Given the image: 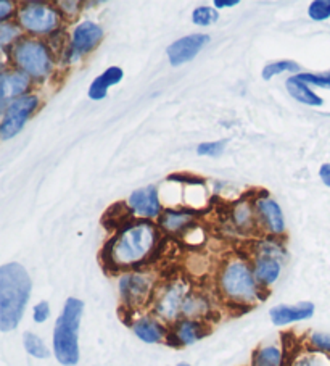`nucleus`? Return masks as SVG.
Listing matches in <instances>:
<instances>
[{"label": "nucleus", "mask_w": 330, "mask_h": 366, "mask_svg": "<svg viewBox=\"0 0 330 366\" xmlns=\"http://www.w3.org/2000/svg\"><path fill=\"white\" fill-rule=\"evenodd\" d=\"M219 20L218 10L213 7H199L194 10L192 14V21L196 26H209Z\"/></svg>", "instance_id": "nucleus-26"}, {"label": "nucleus", "mask_w": 330, "mask_h": 366, "mask_svg": "<svg viewBox=\"0 0 330 366\" xmlns=\"http://www.w3.org/2000/svg\"><path fill=\"white\" fill-rule=\"evenodd\" d=\"M151 289V280L141 273L124 274L119 281L121 297L128 307H141L149 299Z\"/></svg>", "instance_id": "nucleus-9"}, {"label": "nucleus", "mask_w": 330, "mask_h": 366, "mask_svg": "<svg viewBox=\"0 0 330 366\" xmlns=\"http://www.w3.org/2000/svg\"><path fill=\"white\" fill-rule=\"evenodd\" d=\"M285 86H287V91H289L290 96L294 97L295 100H298V102L306 104V105H311V107H321L322 105V99L317 96V94L311 91L306 83H303V81H300L296 76L289 78L287 83H285Z\"/></svg>", "instance_id": "nucleus-20"}, {"label": "nucleus", "mask_w": 330, "mask_h": 366, "mask_svg": "<svg viewBox=\"0 0 330 366\" xmlns=\"http://www.w3.org/2000/svg\"><path fill=\"white\" fill-rule=\"evenodd\" d=\"M314 315V304L301 302L298 305H277L271 308L269 317L276 326H285L295 321L308 320Z\"/></svg>", "instance_id": "nucleus-13"}, {"label": "nucleus", "mask_w": 330, "mask_h": 366, "mask_svg": "<svg viewBox=\"0 0 330 366\" xmlns=\"http://www.w3.org/2000/svg\"><path fill=\"white\" fill-rule=\"evenodd\" d=\"M123 76L124 73L119 66H110L108 69H105L99 78L94 79V83L91 84V87H89V97L92 100L105 99L108 89H110L111 86L118 84L119 81L123 79Z\"/></svg>", "instance_id": "nucleus-15"}, {"label": "nucleus", "mask_w": 330, "mask_h": 366, "mask_svg": "<svg viewBox=\"0 0 330 366\" xmlns=\"http://www.w3.org/2000/svg\"><path fill=\"white\" fill-rule=\"evenodd\" d=\"M136 336L147 344H158L164 337V327L151 318H141L132 325Z\"/></svg>", "instance_id": "nucleus-19"}, {"label": "nucleus", "mask_w": 330, "mask_h": 366, "mask_svg": "<svg viewBox=\"0 0 330 366\" xmlns=\"http://www.w3.org/2000/svg\"><path fill=\"white\" fill-rule=\"evenodd\" d=\"M258 212L261 214L266 226H268L271 232L274 234H281L285 229V222L281 207H279L277 202L271 199H261L258 200Z\"/></svg>", "instance_id": "nucleus-17"}, {"label": "nucleus", "mask_w": 330, "mask_h": 366, "mask_svg": "<svg viewBox=\"0 0 330 366\" xmlns=\"http://www.w3.org/2000/svg\"><path fill=\"white\" fill-rule=\"evenodd\" d=\"M18 36H20V29L15 24L2 23V26H0V44H2V47L7 46L9 42L14 41Z\"/></svg>", "instance_id": "nucleus-33"}, {"label": "nucleus", "mask_w": 330, "mask_h": 366, "mask_svg": "<svg viewBox=\"0 0 330 366\" xmlns=\"http://www.w3.org/2000/svg\"><path fill=\"white\" fill-rule=\"evenodd\" d=\"M169 181H179V182H189V184H205V181L199 178L196 174H171L168 176Z\"/></svg>", "instance_id": "nucleus-35"}, {"label": "nucleus", "mask_w": 330, "mask_h": 366, "mask_svg": "<svg viewBox=\"0 0 330 366\" xmlns=\"http://www.w3.org/2000/svg\"><path fill=\"white\" fill-rule=\"evenodd\" d=\"M187 287L182 282H174L163 290L155 305V312L160 318L171 321L182 312Z\"/></svg>", "instance_id": "nucleus-11"}, {"label": "nucleus", "mask_w": 330, "mask_h": 366, "mask_svg": "<svg viewBox=\"0 0 330 366\" xmlns=\"http://www.w3.org/2000/svg\"><path fill=\"white\" fill-rule=\"evenodd\" d=\"M18 18H20L23 28H26L31 33L36 34L52 33L59 26V15H56V11L52 7H49L46 4L31 2L23 5Z\"/></svg>", "instance_id": "nucleus-7"}, {"label": "nucleus", "mask_w": 330, "mask_h": 366, "mask_svg": "<svg viewBox=\"0 0 330 366\" xmlns=\"http://www.w3.org/2000/svg\"><path fill=\"white\" fill-rule=\"evenodd\" d=\"M24 349L29 353V355H33L36 358H49L50 357V352L47 349V345L44 344V340L36 336L33 332H24Z\"/></svg>", "instance_id": "nucleus-24"}, {"label": "nucleus", "mask_w": 330, "mask_h": 366, "mask_svg": "<svg viewBox=\"0 0 330 366\" xmlns=\"http://www.w3.org/2000/svg\"><path fill=\"white\" fill-rule=\"evenodd\" d=\"M282 352L274 345L263 347L253 355V366H281Z\"/></svg>", "instance_id": "nucleus-23"}, {"label": "nucleus", "mask_w": 330, "mask_h": 366, "mask_svg": "<svg viewBox=\"0 0 330 366\" xmlns=\"http://www.w3.org/2000/svg\"><path fill=\"white\" fill-rule=\"evenodd\" d=\"M16 65L34 78H46L52 71V56L46 44L37 41H21L14 50Z\"/></svg>", "instance_id": "nucleus-5"}, {"label": "nucleus", "mask_w": 330, "mask_h": 366, "mask_svg": "<svg viewBox=\"0 0 330 366\" xmlns=\"http://www.w3.org/2000/svg\"><path fill=\"white\" fill-rule=\"evenodd\" d=\"M101 39H104V31H101L99 24L91 21L81 23L73 33L71 47H69V60H79L82 55L89 54L97 47Z\"/></svg>", "instance_id": "nucleus-8"}, {"label": "nucleus", "mask_w": 330, "mask_h": 366, "mask_svg": "<svg viewBox=\"0 0 330 366\" xmlns=\"http://www.w3.org/2000/svg\"><path fill=\"white\" fill-rule=\"evenodd\" d=\"M82 312H84V304H82V300L69 297L65 302L61 315L55 323L54 352L56 360L65 366L78 365L79 362L78 331Z\"/></svg>", "instance_id": "nucleus-3"}, {"label": "nucleus", "mask_w": 330, "mask_h": 366, "mask_svg": "<svg viewBox=\"0 0 330 366\" xmlns=\"http://www.w3.org/2000/svg\"><path fill=\"white\" fill-rule=\"evenodd\" d=\"M128 205L132 212L142 218L158 217L161 212L160 200H158V189L155 186L137 189L131 194Z\"/></svg>", "instance_id": "nucleus-12"}, {"label": "nucleus", "mask_w": 330, "mask_h": 366, "mask_svg": "<svg viewBox=\"0 0 330 366\" xmlns=\"http://www.w3.org/2000/svg\"><path fill=\"white\" fill-rule=\"evenodd\" d=\"M221 292L236 304H251L259 297L258 281L250 267L240 260H232L221 271Z\"/></svg>", "instance_id": "nucleus-4"}, {"label": "nucleus", "mask_w": 330, "mask_h": 366, "mask_svg": "<svg viewBox=\"0 0 330 366\" xmlns=\"http://www.w3.org/2000/svg\"><path fill=\"white\" fill-rule=\"evenodd\" d=\"M291 366H330V355L322 352H311L298 357Z\"/></svg>", "instance_id": "nucleus-27"}, {"label": "nucleus", "mask_w": 330, "mask_h": 366, "mask_svg": "<svg viewBox=\"0 0 330 366\" xmlns=\"http://www.w3.org/2000/svg\"><path fill=\"white\" fill-rule=\"evenodd\" d=\"M309 342H311V347H313L316 352H322V353H327V355H330V334L313 332L309 337Z\"/></svg>", "instance_id": "nucleus-32"}, {"label": "nucleus", "mask_w": 330, "mask_h": 366, "mask_svg": "<svg viewBox=\"0 0 330 366\" xmlns=\"http://www.w3.org/2000/svg\"><path fill=\"white\" fill-rule=\"evenodd\" d=\"M0 86H2V110H7V102L16 96H20L29 86V76L24 71H11L2 73L0 78ZM14 102V100H11Z\"/></svg>", "instance_id": "nucleus-14"}, {"label": "nucleus", "mask_w": 330, "mask_h": 366, "mask_svg": "<svg viewBox=\"0 0 330 366\" xmlns=\"http://www.w3.org/2000/svg\"><path fill=\"white\" fill-rule=\"evenodd\" d=\"M194 219V214L190 212H177V210H166L160 218V226L169 232H177L186 228Z\"/></svg>", "instance_id": "nucleus-21"}, {"label": "nucleus", "mask_w": 330, "mask_h": 366, "mask_svg": "<svg viewBox=\"0 0 330 366\" xmlns=\"http://www.w3.org/2000/svg\"><path fill=\"white\" fill-rule=\"evenodd\" d=\"M255 277L259 284L263 286H271L272 282L277 281L279 274H281V262L277 260L274 255H261L256 260L255 264Z\"/></svg>", "instance_id": "nucleus-18"}, {"label": "nucleus", "mask_w": 330, "mask_h": 366, "mask_svg": "<svg viewBox=\"0 0 330 366\" xmlns=\"http://www.w3.org/2000/svg\"><path fill=\"white\" fill-rule=\"evenodd\" d=\"M309 16L314 21H324L330 18V0H314L308 9Z\"/></svg>", "instance_id": "nucleus-29"}, {"label": "nucleus", "mask_w": 330, "mask_h": 366, "mask_svg": "<svg viewBox=\"0 0 330 366\" xmlns=\"http://www.w3.org/2000/svg\"><path fill=\"white\" fill-rule=\"evenodd\" d=\"M319 176H321V179H322L324 184L330 187V163H326V165L321 167Z\"/></svg>", "instance_id": "nucleus-36"}, {"label": "nucleus", "mask_w": 330, "mask_h": 366, "mask_svg": "<svg viewBox=\"0 0 330 366\" xmlns=\"http://www.w3.org/2000/svg\"><path fill=\"white\" fill-rule=\"evenodd\" d=\"M296 78L303 81V83L324 87V89H330V71L324 74H313V73H300L296 74Z\"/></svg>", "instance_id": "nucleus-31"}, {"label": "nucleus", "mask_w": 330, "mask_h": 366, "mask_svg": "<svg viewBox=\"0 0 330 366\" xmlns=\"http://www.w3.org/2000/svg\"><path fill=\"white\" fill-rule=\"evenodd\" d=\"M285 71H300V66L296 65L295 61L291 60H279L274 63H269V65H266L263 69V79L269 81L271 78L277 76V74L285 73Z\"/></svg>", "instance_id": "nucleus-25"}, {"label": "nucleus", "mask_w": 330, "mask_h": 366, "mask_svg": "<svg viewBox=\"0 0 330 366\" xmlns=\"http://www.w3.org/2000/svg\"><path fill=\"white\" fill-rule=\"evenodd\" d=\"M227 139H221V141H216V142H203L200 144L199 147H196V154L201 155V157H219L223 154L224 147L227 145Z\"/></svg>", "instance_id": "nucleus-30"}, {"label": "nucleus", "mask_w": 330, "mask_h": 366, "mask_svg": "<svg viewBox=\"0 0 330 366\" xmlns=\"http://www.w3.org/2000/svg\"><path fill=\"white\" fill-rule=\"evenodd\" d=\"M31 287V277L20 263H7L0 268V330L4 332L20 325Z\"/></svg>", "instance_id": "nucleus-2"}, {"label": "nucleus", "mask_w": 330, "mask_h": 366, "mask_svg": "<svg viewBox=\"0 0 330 366\" xmlns=\"http://www.w3.org/2000/svg\"><path fill=\"white\" fill-rule=\"evenodd\" d=\"M158 232L149 222L128 224L104 249L105 264L115 269L132 268L144 263L155 250Z\"/></svg>", "instance_id": "nucleus-1"}, {"label": "nucleus", "mask_w": 330, "mask_h": 366, "mask_svg": "<svg viewBox=\"0 0 330 366\" xmlns=\"http://www.w3.org/2000/svg\"><path fill=\"white\" fill-rule=\"evenodd\" d=\"M209 42V36L206 34H189L181 37L168 47V59L173 66H179L182 63H187L196 55L200 50Z\"/></svg>", "instance_id": "nucleus-10"}, {"label": "nucleus", "mask_w": 330, "mask_h": 366, "mask_svg": "<svg viewBox=\"0 0 330 366\" xmlns=\"http://www.w3.org/2000/svg\"><path fill=\"white\" fill-rule=\"evenodd\" d=\"M208 312H209L208 300L200 294L189 295V297H186V300H184L182 313L190 320H199L201 317H205V315H208Z\"/></svg>", "instance_id": "nucleus-22"}, {"label": "nucleus", "mask_w": 330, "mask_h": 366, "mask_svg": "<svg viewBox=\"0 0 330 366\" xmlns=\"http://www.w3.org/2000/svg\"><path fill=\"white\" fill-rule=\"evenodd\" d=\"M209 332L205 323H201L200 320H184L179 325L176 326L174 331V339L177 344L182 345H190L199 342Z\"/></svg>", "instance_id": "nucleus-16"}, {"label": "nucleus", "mask_w": 330, "mask_h": 366, "mask_svg": "<svg viewBox=\"0 0 330 366\" xmlns=\"http://www.w3.org/2000/svg\"><path fill=\"white\" fill-rule=\"evenodd\" d=\"M10 7H11V2H7V0L0 2V20H2V23H5V20H7V16L11 11Z\"/></svg>", "instance_id": "nucleus-37"}, {"label": "nucleus", "mask_w": 330, "mask_h": 366, "mask_svg": "<svg viewBox=\"0 0 330 366\" xmlns=\"http://www.w3.org/2000/svg\"><path fill=\"white\" fill-rule=\"evenodd\" d=\"M237 4H239V0H216L214 7H218V9L234 7V5H237Z\"/></svg>", "instance_id": "nucleus-38"}, {"label": "nucleus", "mask_w": 330, "mask_h": 366, "mask_svg": "<svg viewBox=\"0 0 330 366\" xmlns=\"http://www.w3.org/2000/svg\"><path fill=\"white\" fill-rule=\"evenodd\" d=\"M177 366H190V365H186V363H181V365H177Z\"/></svg>", "instance_id": "nucleus-39"}, {"label": "nucleus", "mask_w": 330, "mask_h": 366, "mask_svg": "<svg viewBox=\"0 0 330 366\" xmlns=\"http://www.w3.org/2000/svg\"><path fill=\"white\" fill-rule=\"evenodd\" d=\"M50 315V307L47 302H41V304H37L34 307V321L36 323H44V321H47Z\"/></svg>", "instance_id": "nucleus-34"}, {"label": "nucleus", "mask_w": 330, "mask_h": 366, "mask_svg": "<svg viewBox=\"0 0 330 366\" xmlns=\"http://www.w3.org/2000/svg\"><path fill=\"white\" fill-rule=\"evenodd\" d=\"M37 105H39V99L36 96H21L7 107L2 124H0V136L4 141L16 136L23 129V126L33 117Z\"/></svg>", "instance_id": "nucleus-6"}, {"label": "nucleus", "mask_w": 330, "mask_h": 366, "mask_svg": "<svg viewBox=\"0 0 330 366\" xmlns=\"http://www.w3.org/2000/svg\"><path fill=\"white\" fill-rule=\"evenodd\" d=\"M234 222L242 229H250L253 226V212L246 204H240L234 208Z\"/></svg>", "instance_id": "nucleus-28"}]
</instances>
